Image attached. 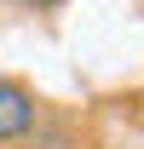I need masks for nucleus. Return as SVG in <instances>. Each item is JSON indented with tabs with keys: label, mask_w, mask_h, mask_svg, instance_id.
I'll list each match as a JSON object with an SVG mask.
<instances>
[{
	"label": "nucleus",
	"mask_w": 144,
	"mask_h": 149,
	"mask_svg": "<svg viewBox=\"0 0 144 149\" xmlns=\"http://www.w3.org/2000/svg\"><path fill=\"white\" fill-rule=\"evenodd\" d=\"M40 120V97L23 80H0V143H23Z\"/></svg>",
	"instance_id": "1"
},
{
	"label": "nucleus",
	"mask_w": 144,
	"mask_h": 149,
	"mask_svg": "<svg viewBox=\"0 0 144 149\" xmlns=\"http://www.w3.org/2000/svg\"><path fill=\"white\" fill-rule=\"evenodd\" d=\"M23 149H75V132H69V126H58V120H46V115H40V120H35V132L23 138Z\"/></svg>",
	"instance_id": "2"
},
{
	"label": "nucleus",
	"mask_w": 144,
	"mask_h": 149,
	"mask_svg": "<svg viewBox=\"0 0 144 149\" xmlns=\"http://www.w3.org/2000/svg\"><path fill=\"white\" fill-rule=\"evenodd\" d=\"M35 6H58V0H35Z\"/></svg>",
	"instance_id": "3"
}]
</instances>
